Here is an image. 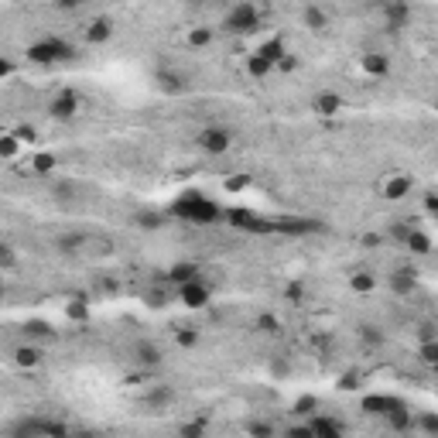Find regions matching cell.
Here are the masks:
<instances>
[{
    "label": "cell",
    "instance_id": "obj_37",
    "mask_svg": "<svg viewBox=\"0 0 438 438\" xmlns=\"http://www.w3.org/2000/svg\"><path fill=\"white\" fill-rule=\"evenodd\" d=\"M415 425L425 432V435H432V438H438V415H432V411H425V415H418L415 418Z\"/></svg>",
    "mask_w": 438,
    "mask_h": 438
},
{
    "label": "cell",
    "instance_id": "obj_49",
    "mask_svg": "<svg viewBox=\"0 0 438 438\" xmlns=\"http://www.w3.org/2000/svg\"><path fill=\"white\" fill-rule=\"evenodd\" d=\"M359 380H363V377H359V370H350V373H343L339 387H343V390H356V387H359Z\"/></svg>",
    "mask_w": 438,
    "mask_h": 438
},
{
    "label": "cell",
    "instance_id": "obj_41",
    "mask_svg": "<svg viewBox=\"0 0 438 438\" xmlns=\"http://www.w3.org/2000/svg\"><path fill=\"white\" fill-rule=\"evenodd\" d=\"M17 144H21V141H17V134H3V137H0V158H7V161H10V158L17 155Z\"/></svg>",
    "mask_w": 438,
    "mask_h": 438
},
{
    "label": "cell",
    "instance_id": "obj_6",
    "mask_svg": "<svg viewBox=\"0 0 438 438\" xmlns=\"http://www.w3.org/2000/svg\"><path fill=\"white\" fill-rule=\"evenodd\" d=\"M274 233H284V237H312V233H326V223L322 219H312V216H274Z\"/></svg>",
    "mask_w": 438,
    "mask_h": 438
},
{
    "label": "cell",
    "instance_id": "obj_34",
    "mask_svg": "<svg viewBox=\"0 0 438 438\" xmlns=\"http://www.w3.org/2000/svg\"><path fill=\"white\" fill-rule=\"evenodd\" d=\"M188 48H206L209 41H212V28H206V24H199V28H192L188 31Z\"/></svg>",
    "mask_w": 438,
    "mask_h": 438
},
{
    "label": "cell",
    "instance_id": "obj_42",
    "mask_svg": "<svg viewBox=\"0 0 438 438\" xmlns=\"http://www.w3.org/2000/svg\"><path fill=\"white\" fill-rule=\"evenodd\" d=\"M257 329L267 332V336H277L281 332V322H277V315H257Z\"/></svg>",
    "mask_w": 438,
    "mask_h": 438
},
{
    "label": "cell",
    "instance_id": "obj_57",
    "mask_svg": "<svg viewBox=\"0 0 438 438\" xmlns=\"http://www.w3.org/2000/svg\"><path fill=\"white\" fill-rule=\"evenodd\" d=\"M72 438H103L99 432H92V428H83V432H76Z\"/></svg>",
    "mask_w": 438,
    "mask_h": 438
},
{
    "label": "cell",
    "instance_id": "obj_19",
    "mask_svg": "<svg viewBox=\"0 0 438 438\" xmlns=\"http://www.w3.org/2000/svg\"><path fill=\"white\" fill-rule=\"evenodd\" d=\"M312 110H315L319 117H336V113L343 110V96L326 89V92H319V96L312 99Z\"/></svg>",
    "mask_w": 438,
    "mask_h": 438
},
{
    "label": "cell",
    "instance_id": "obj_28",
    "mask_svg": "<svg viewBox=\"0 0 438 438\" xmlns=\"http://www.w3.org/2000/svg\"><path fill=\"white\" fill-rule=\"evenodd\" d=\"M134 226H141V230H158V226H165V212L141 209V212H134Z\"/></svg>",
    "mask_w": 438,
    "mask_h": 438
},
{
    "label": "cell",
    "instance_id": "obj_33",
    "mask_svg": "<svg viewBox=\"0 0 438 438\" xmlns=\"http://www.w3.org/2000/svg\"><path fill=\"white\" fill-rule=\"evenodd\" d=\"M66 319H69V322H86L89 319L86 298H72V301H66Z\"/></svg>",
    "mask_w": 438,
    "mask_h": 438
},
{
    "label": "cell",
    "instance_id": "obj_43",
    "mask_svg": "<svg viewBox=\"0 0 438 438\" xmlns=\"http://www.w3.org/2000/svg\"><path fill=\"white\" fill-rule=\"evenodd\" d=\"M79 247H83V237H79V233H72V237H59V250H62V254H76Z\"/></svg>",
    "mask_w": 438,
    "mask_h": 438
},
{
    "label": "cell",
    "instance_id": "obj_48",
    "mask_svg": "<svg viewBox=\"0 0 438 438\" xmlns=\"http://www.w3.org/2000/svg\"><path fill=\"white\" fill-rule=\"evenodd\" d=\"M284 438H315V432H312V425L305 421V425H291V428L284 432Z\"/></svg>",
    "mask_w": 438,
    "mask_h": 438
},
{
    "label": "cell",
    "instance_id": "obj_24",
    "mask_svg": "<svg viewBox=\"0 0 438 438\" xmlns=\"http://www.w3.org/2000/svg\"><path fill=\"white\" fill-rule=\"evenodd\" d=\"M308 425H312V432H315V438H346V432H343V425H339L336 418H312Z\"/></svg>",
    "mask_w": 438,
    "mask_h": 438
},
{
    "label": "cell",
    "instance_id": "obj_14",
    "mask_svg": "<svg viewBox=\"0 0 438 438\" xmlns=\"http://www.w3.org/2000/svg\"><path fill=\"white\" fill-rule=\"evenodd\" d=\"M359 69H363L370 79H384V76H390V55H384V52H366V55L359 59Z\"/></svg>",
    "mask_w": 438,
    "mask_h": 438
},
{
    "label": "cell",
    "instance_id": "obj_11",
    "mask_svg": "<svg viewBox=\"0 0 438 438\" xmlns=\"http://www.w3.org/2000/svg\"><path fill=\"white\" fill-rule=\"evenodd\" d=\"M178 298H181V305H185V308H206V305H209V298H212V291H209V284L199 277V281H192V284L178 288Z\"/></svg>",
    "mask_w": 438,
    "mask_h": 438
},
{
    "label": "cell",
    "instance_id": "obj_23",
    "mask_svg": "<svg viewBox=\"0 0 438 438\" xmlns=\"http://www.w3.org/2000/svg\"><path fill=\"white\" fill-rule=\"evenodd\" d=\"M356 336H359V339H363V346H370V350H380V346L387 343V332H384L380 326H373V322L356 326Z\"/></svg>",
    "mask_w": 438,
    "mask_h": 438
},
{
    "label": "cell",
    "instance_id": "obj_38",
    "mask_svg": "<svg viewBox=\"0 0 438 438\" xmlns=\"http://www.w3.org/2000/svg\"><path fill=\"white\" fill-rule=\"evenodd\" d=\"M31 168H34L38 175L55 172V155H34V158H31Z\"/></svg>",
    "mask_w": 438,
    "mask_h": 438
},
{
    "label": "cell",
    "instance_id": "obj_36",
    "mask_svg": "<svg viewBox=\"0 0 438 438\" xmlns=\"http://www.w3.org/2000/svg\"><path fill=\"white\" fill-rule=\"evenodd\" d=\"M418 359H421L428 370H438V343H421V346H418Z\"/></svg>",
    "mask_w": 438,
    "mask_h": 438
},
{
    "label": "cell",
    "instance_id": "obj_16",
    "mask_svg": "<svg viewBox=\"0 0 438 438\" xmlns=\"http://www.w3.org/2000/svg\"><path fill=\"white\" fill-rule=\"evenodd\" d=\"M155 83H158V89H161L165 96H181V92H188V79H185L181 72H175V69H158Z\"/></svg>",
    "mask_w": 438,
    "mask_h": 438
},
{
    "label": "cell",
    "instance_id": "obj_8",
    "mask_svg": "<svg viewBox=\"0 0 438 438\" xmlns=\"http://www.w3.org/2000/svg\"><path fill=\"white\" fill-rule=\"evenodd\" d=\"M79 110H83V103H79V96H76L72 89L55 92L52 103H48V117H52V120H76Z\"/></svg>",
    "mask_w": 438,
    "mask_h": 438
},
{
    "label": "cell",
    "instance_id": "obj_4",
    "mask_svg": "<svg viewBox=\"0 0 438 438\" xmlns=\"http://www.w3.org/2000/svg\"><path fill=\"white\" fill-rule=\"evenodd\" d=\"M261 28V7H254L250 0L247 3H233L223 17V31L226 34H250Z\"/></svg>",
    "mask_w": 438,
    "mask_h": 438
},
{
    "label": "cell",
    "instance_id": "obj_15",
    "mask_svg": "<svg viewBox=\"0 0 438 438\" xmlns=\"http://www.w3.org/2000/svg\"><path fill=\"white\" fill-rule=\"evenodd\" d=\"M141 401H144V408H148V411H165V408H172V404H175V390H172L168 384H155V387H151Z\"/></svg>",
    "mask_w": 438,
    "mask_h": 438
},
{
    "label": "cell",
    "instance_id": "obj_51",
    "mask_svg": "<svg viewBox=\"0 0 438 438\" xmlns=\"http://www.w3.org/2000/svg\"><path fill=\"white\" fill-rule=\"evenodd\" d=\"M247 185H250V178H247V175L226 178V188H230V192H237V188H247Z\"/></svg>",
    "mask_w": 438,
    "mask_h": 438
},
{
    "label": "cell",
    "instance_id": "obj_47",
    "mask_svg": "<svg viewBox=\"0 0 438 438\" xmlns=\"http://www.w3.org/2000/svg\"><path fill=\"white\" fill-rule=\"evenodd\" d=\"M284 298H288L291 305H298V301L305 298V284H301V281H295V284H288V288H284Z\"/></svg>",
    "mask_w": 438,
    "mask_h": 438
},
{
    "label": "cell",
    "instance_id": "obj_29",
    "mask_svg": "<svg viewBox=\"0 0 438 438\" xmlns=\"http://www.w3.org/2000/svg\"><path fill=\"white\" fill-rule=\"evenodd\" d=\"M24 339H55V329L48 326V322H38V319H31V322H24Z\"/></svg>",
    "mask_w": 438,
    "mask_h": 438
},
{
    "label": "cell",
    "instance_id": "obj_9",
    "mask_svg": "<svg viewBox=\"0 0 438 438\" xmlns=\"http://www.w3.org/2000/svg\"><path fill=\"white\" fill-rule=\"evenodd\" d=\"M408 401H401V397H394V394H366L363 401H359V408H363V415H373V418H387L390 411H397V408H404Z\"/></svg>",
    "mask_w": 438,
    "mask_h": 438
},
{
    "label": "cell",
    "instance_id": "obj_12",
    "mask_svg": "<svg viewBox=\"0 0 438 438\" xmlns=\"http://www.w3.org/2000/svg\"><path fill=\"white\" fill-rule=\"evenodd\" d=\"M134 363L148 366V370H158L165 363V352L158 350V343H151V339H137L134 343Z\"/></svg>",
    "mask_w": 438,
    "mask_h": 438
},
{
    "label": "cell",
    "instance_id": "obj_18",
    "mask_svg": "<svg viewBox=\"0 0 438 438\" xmlns=\"http://www.w3.org/2000/svg\"><path fill=\"white\" fill-rule=\"evenodd\" d=\"M411 21V7L408 3H384V24L387 31H401Z\"/></svg>",
    "mask_w": 438,
    "mask_h": 438
},
{
    "label": "cell",
    "instance_id": "obj_13",
    "mask_svg": "<svg viewBox=\"0 0 438 438\" xmlns=\"http://www.w3.org/2000/svg\"><path fill=\"white\" fill-rule=\"evenodd\" d=\"M411 188H415V181L408 175H387L384 185H380V195H384L387 202H401V199L411 195Z\"/></svg>",
    "mask_w": 438,
    "mask_h": 438
},
{
    "label": "cell",
    "instance_id": "obj_52",
    "mask_svg": "<svg viewBox=\"0 0 438 438\" xmlns=\"http://www.w3.org/2000/svg\"><path fill=\"white\" fill-rule=\"evenodd\" d=\"M14 134H17V141H34V137H38V130H34V127H17Z\"/></svg>",
    "mask_w": 438,
    "mask_h": 438
},
{
    "label": "cell",
    "instance_id": "obj_56",
    "mask_svg": "<svg viewBox=\"0 0 438 438\" xmlns=\"http://www.w3.org/2000/svg\"><path fill=\"white\" fill-rule=\"evenodd\" d=\"M270 373H277V377H284V373H288V363H270Z\"/></svg>",
    "mask_w": 438,
    "mask_h": 438
},
{
    "label": "cell",
    "instance_id": "obj_21",
    "mask_svg": "<svg viewBox=\"0 0 438 438\" xmlns=\"http://www.w3.org/2000/svg\"><path fill=\"white\" fill-rule=\"evenodd\" d=\"M384 421H387V428H394L397 435H408V432L415 428V415H411V408H408V404H404V408H397V411H390Z\"/></svg>",
    "mask_w": 438,
    "mask_h": 438
},
{
    "label": "cell",
    "instance_id": "obj_53",
    "mask_svg": "<svg viewBox=\"0 0 438 438\" xmlns=\"http://www.w3.org/2000/svg\"><path fill=\"white\" fill-rule=\"evenodd\" d=\"M425 209H428L432 216H438V195H435V192H428V195H425Z\"/></svg>",
    "mask_w": 438,
    "mask_h": 438
},
{
    "label": "cell",
    "instance_id": "obj_20",
    "mask_svg": "<svg viewBox=\"0 0 438 438\" xmlns=\"http://www.w3.org/2000/svg\"><path fill=\"white\" fill-rule=\"evenodd\" d=\"M165 281H172V284H178V288H185V284L199 281V263H188V261L175 263V267L165 274Z\"/></svg>",
    "mask_w": 438,
    "mask_h": 438
},
{
    "label": "cell",
    "instance_id": "obj_10",
    "mask_svg": "<svg viewBox=\"0 0 438 438\" xmlns=\"http://www.w3.org/2000/svg\"><path fill=\"white\" fill-rule=\"evenodd\" d=\"M387 284H390L394 295L408 298V295L418 291V270H415V267H394V270L387 274Z\"/></svg>",
    "mask_w": 438,
    "mask_h": 438
},
{
    "label": "cell",
    "instance_id": "obj_26",
    "mask_svg": "<svg viewBox=\"0 0 438 438\" xmlns=\"http://www.w3.org/2000/svg\"><path fill=\"white\" fill-rule=\"evenodd\" d=\"M301 21H305V28H312V31H326V28H329V14H326L322 7H315V3L301 7Z\"/></svg>",
    "mask_w": 438,
    "mask_h": 438
},
{
    "label": "cell",
    "instance_id": "obj_50",
    "mask_svg": "<svg viewBox=\"0 0 438 438\" xmlns=\"http://www.w3.org/2000/svg\"><path fill=\"white\" fill-rule=\"evenodd\" d=\"M148 305H151V308H161V305H168V291H151V295H148Z\"/></svg>",
    "mask_w": 438,
    "mask_h": 438
},
{
    "label": "cell",
    "instance_id": "obj_5",
    "mask_svg": "<svg viewBox=\"0 0 438 438\" xmlns=\"http://www.w3.org/2000/svg\"><path fill=\"white\" fill-rule=\"evenodd\" d=\"M233 230H243V233H254V237H270L274 233V219H263L254 209H226V219Z\"/></svg>",
    "mask_w": 438,
    "mask_h": 438
},
{
    "label": "cell",
    "instance_id": "obj_31",
    "mask_svg": "<svg viewBox=\"0 0 438 438\" xmlns=\"http://www.w3.org/2000/svg\"><path fill=\"white\" fill-rule=\"evenodd\" d=\"M350 288L356 291V295H370L373 288H377V277L370 274V270H356L350 277Z\"/></svg>",
    "mask_w": 438,
    "mask_h": 438
},
{
    "label": "cell",
    "instance_id": "obj_40",
    "mask_svg": "<svg viewBox=\"0 0 438 438\" xmlns=\"http://www.w3.org/2000/svg\"><path fill=\"white\" fill-rule=\"evenodd\" d=\"M178 438H206V421H185L178 428Z\"/></svg>",
    "mask_w": 438,
    "mask_h": 438
},
{
    "label": "cell",
    "instance_id": "obj_27",
    "mask_svg": "<svg viewBox=\"0 0 438 438\" xmlns=\"http://www.w3.org/2000/svg\"><path fill=\"white\" fill-rule=\"evenodd\" d=\"M257 52H261V55L267 59V62H270V66H274V69H277V66L288 59V52H284V41H281V38H270V41H263Z\"/></svg>",
    "mask_w": 438,
    "mask_h": 438
},
{
    "label": "cell",
    "instance_id": "obj_46",
    "mask_svg": "<svg viewBox=\"0 0 438 438\" xmlns=\"http://www.w3.org/2000/svg\"><path fill=\"white\" fill-rule=\"evenodd\" d=\"M14 263H17L14 247H10V243H3V247H0V270H14Z\"/></svg>",
    "mask_w": 438,
    "mask_h": 438
},
{
    "label": "cell",
    "instance_id": "obj_55",
    "mask_svg": "<svg viewBox=\"0 0 438 438\" xmlns=\"http://www.w3.org/2000/svg\"><path fill=\"white\" fill-rule=\"evenodd\" d=\"M380 240H384V237H377V233H366V237H363V247H370V250H373Z\"/></svg>",
    "mask_w": 438,
    "mask_h": 438
},
{
    "label": "cell",
    "instance_id": "obj_2",
    "mask_svg": "<svg viewBox=\"0 0 438 438\" xmlns=\"http://www.w3.org/2000/svg\"><path fill=\"white\" fill-rule=\"evenodd\" d=\"M10 438H72L69 425L59 421V418H45V415H28V418H17L10 428Z\"/></svg>",
    "mask_w": 438,
    "mask_h": 438
},
{
    "label": "cell",
    "instance_id": "obj_44",
    "mask_svg": "<svg viewBox=\"0 0 438 438\" xmlns=\"http://www.w3.org/2000/svg\"><path fill=\"white\" fill-rule=\"evenodd\" d=\"M418 339L421 343H438V322H421L418 326Z\"/></svg>",
    "mask_w": 438,
    "mask_h": 438
},
{
    "label": "cell",
    "instance_id": "obj_7",
    "mask_svg": "<svg viewBox=\"0 0 438 438\" xmlns=\"http://www.w3.org/2000/svg\"><path fill=\"white\" fill-rule=\"evenodd\" d=\"M195 144H199L206 155L219 158V155H226V151L233 148V134H230L226 127H202L199 137H195Z\"/></svg>",
    "mask_w": 438,
    "mask_h": 438
},
{
    "label": "cell",
    "instance_id": "obj_39",
    "mask_svg": "<svg viewBox=\"0 0 438 438\" xmlns=\"http://www.w3.org/2000/svg\"><path fill=\"white\" fill-rule=\"evenodd\" d=\"M175 343L181 350H195V346H199V332H195V329H178Z\"/></svg>",
    "mask_w": 438,
    "mask_h": 438
},
{
    "label": "cell",
    "instance_id": "obj_25",
    "mask_svg": "<svg viewBox=\"0 0 438 438\" xmlns=\"http://www.w3.org/2000/svg\"><path fill=\"white\" fill-rule=\"evenodd\" d=\"M14 363H17L21 370H31V366L41 363V350H38L34 343H21V346L14 350Z\"/></svg>",
    "mask_w": 438,
    "mask_h": 438
},
{
    "label": "cell",
    "instance_id": "obj_35",
    "mask_svg": "<svg viewBox=\"0 0 438 438\" xmlns=\"http://www.w3.org/2000/svg\"><path fill=\"white\" fill-rule=\"evenodd\" d=\"M247 435L250 438H274V425H270V421H261V418H250V421H247Z\"/></svg>",
    "mask_w": 438,
    "mask_h": 438
},
{
    "label": "cell",
    "instance_id": "obj_30",
    "mask_svg": "<svg viewBox=\"0 0 438 438\" xmlns=\"http://www.w3.org/2000/svg\"><path fill=\"white\" fill-rule=\"evenodd\" d=\"M270 72H274V66L263 59L261 52L247 55V76H254V79H263V76H270Z\"/></svg>",
    "mask_w": 438,
    "mask_h": 438
},
{
    "label": "cell",
    "instance_id": "obj_45",
    "mask_svg": "<svg viewBox=\"0 0 438 438\" xmlns=\"http://www.w3.org/2000/svg\"><path fill=\"white\" fill-rule=\"evenodd\" d=\"M315 408H319V397H312V394H305V397L295 401V411H298V415H312Z\"/></svg>",
    "mask_w": 438,
    "mask_h": 438
},
{
    "label": "cell",
    "instance_id": "obj_54",
    "mask_svg": "<svg viewBox=\"0 0 438 438\" xmlns=\"http://www.w3.org/2000/svg\"><path fill=\"white\" fill-rule=\"evenodd\" d=\"M0 76H3V79H7V76H14V62H10V59H3V62H0Z\"/></svg>",
    "mask_w": 438,
    "mask_h": 438
},
{
    "label": "cell",
    "instance_id": "obj_3",
    "mask_svg": "<svg viewBox=\"0 0 438 438\" xmlns=\"http://www.w3.org/2000/svg\"><path fill=\"white\" fill-rule=\"evenodd\" d=\"M24 55H28V62H34V66H55V62L76 59V48H72L66 38L48 34V38H41V41H31Z\"/></svg>",
    "mask_w": 438,
    "mask_h": 438
},
{
    "label": "cell",
    "instance_id": "obj_17",
    "mask_svg": "<svg viewBox=\"0 0 438 438\" xmlns=\"http://www.w3.org/2000/svg\"><path fill=\"white\" fill-rule=\"evenodd\" d=\"M83 38H86V45H106L113 38V21L110 17H92L83 28Z\"/></svg>",
    "mask_w": 438,
    "mask_h": 438
},
{
    "label": "cell",
    "instance_id": "obj_1",
    "mask_svg": "<svg viewBox=\"0 0 438 438\" xmlns=\"http://www.w3.org/2000/svg\"><path fill=\"white\" fill-rule=\"evenodd\" d=\"M168 216H175L181 223H192V226H212V223L226 219V209H219V202H212L199 188H188L168 206Z\"/></svg>",
    "mask_w": 438,
    "mask_h": 438
},
{
    "label": "cell",
    "instance_id": "obj_32",
    "mask_svg": "<svg viewBox=\"0 0 438 438\" xmlns=\"http://www.w3.org/2000/svg\"><path fill=\"white\" fill-rule=\"evenodd\" d=\"M415 226H418V223H411V219H394V223L387 226V237H390V240H397V243L404 247V240L411 237V230H415Z\"/></svg>",
    "mask_w": 438,
    "mask_h": 438
},
{
    "label": "cell",
    "instance_id": "obj_22",
    "mask_svg": "<svg viewBox=\"0 0 438 438\" xmlns=\"http://www.w3.org/2000/svg\"><path fill=\"white\" fill-rule=\"evenodd\" d=\"M404 247H408L415 257H428V254H432V237H428L421 226H415V230H411V237L404 240Z\"/></svg>",
    "mask_w": 438,
    "mask_h": 438
}]
</instances>
